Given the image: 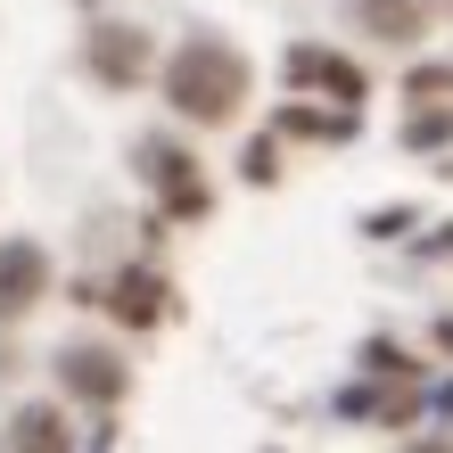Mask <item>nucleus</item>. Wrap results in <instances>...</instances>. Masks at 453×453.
Wrapping results in <instances>:
<instances>
[{"instance_id":"obj_1","label":"nucleus","mask_w":453,"mask_h":453,"mask_svg":"<svg viewBox=\"0 0 453 453\" xmlns=\"http://www.w3.org/2000/svg\"><path fill=\"white\" fill-rule=\"evenodd\" d=\"M165 91H173L181 116L223 124L239 99H248V66H239V50H223V42H190V50L165 66Z\"/></svg>"},{"instance_id":"obj_2","label":"nucleus","mask_w":453,"mask_h":453,"mask_svg":"<svg viewBox=\"0 0 453 453\" xmlns=\"http://www.w3.org/2000/svg\"><path fill=\"white\" fill-rule=\"evenodd\" d=\"M42 280H50L42 248H25V239H9V248H0V322H9V313H25V305L42 297Z\"/></svg>"},{"instance_id":"obj_3","label":"nucleus","mask_w":453,"mask_h":453,"mask_svg":"<svg viewBox=\"0 0 453 453\" xmlns=\"http://www.w3.org/2000/svg\"><path fill=\"white\" fill-rule=\"evenodd\" d=\"M91 58H99V74H108V83H132V74L149 66V42L132 34V25H116V34H99V50H91Z\"/></svg>"},{"instance_id":"obj_4","label":"nucleus","mask_w":453,"mask_h":453,"mask_svg":"<svg viewBox=\"0 0 453 453\" xmlns=\"http://www.w3.org/2000/svg\"><path fill=\"white\" fill-rule=\"evenodd\" d=\"M66 380L83 388V395H99V404H116V395H124V371L108 355H91V346H74V355H66Z\"/></svg>"},{"instance_id":"obj_5","label":"nucleus","mask_w":453,"mask_h":453,"mask_svg":"<svg viewBox=\"0 0 453 453\" xmlns=\"http://www.w3.org/2000/svg\"><path fill=\"white\" fill-rule=\"evenodd\" d=\"M288 74H297V83H330L338 99H363V74L338 66V58H322V50H297V58H288Z\"/></svg>"},{"instance_id":"obj_6","label":"nucleus","mask_w":453,"mask_h":453,"mask_svg":"<svg viewBox=\"0 0 453 453\" xmlns=\"http://www.w3.org/2000/svg\"><path fill=\"white\" fill-rule=\"evenodd\" d=\"M371 34H388V42H412L420 34V0H355Z\"/></svg>"},{"instance_id":"obj_7","label":"nucleus","mask_w":453,"mask_h":453,"mask_svg":"<svg viewBox=\"0 0 453 453\" xmlns=\"http://www.w3.org/2000/svg\"><path fill=\"white\" fill-rule=\"evenodd\" d=\"M9 445H66V429H58V412H17Z\"/></svg>"},{"instance_id":"obj_8","label":"nucleus","mask_w":453,"mask_h":453,"mask_svg":"<svg viewBox=\"0 0 453 453\" xmlns=\"http://www.w3.org/2000/svg\"><path fill=\"white\" fill-rule=\"evenodd\" d=\"M116 313L149 322V313H157V280H124V288H116Z\"/></svg>"}]
</instances>
